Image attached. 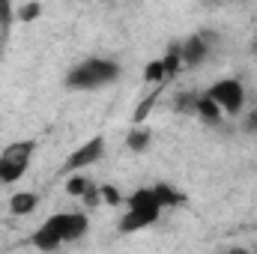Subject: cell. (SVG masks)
Listing matches in <instances>:
<instances>
[{
  "label": "cell",
  "mask_w": 257,
  "mask_h": 254,
  "mask_svg": "<svg viewBox=\"0 0 257 254\" xmlns=\"http://www.w3.org/2000/svg\"><path fill=\"white\" fill-rule=\"evenodd\" d=\"M162 209H165V203H162L156 186H153V189L132 191L128 206H126V215L120 218V233H135V230H144V227L156 224L159 215H162Z\"/></svg>",
  "instance_id": "3957f363"
},
{
  "label": "cell",
  "mask_w": 257,
  "mask_h": 254,
  "mask_svg": "<svg viewBox=\"0 0 257 254\" xmlns=\"http://www.w3.org/2000/svg\"><path fill=\"white\" fill-rule=\"evenodd\" d=\"M150 141H153V132L144 129L141 123H135V129L128 132V138H126V147L132 153H144V150L150 147Z\"/></svg>",
  "instance_id": "8fae6325"
},
{
  "label": "cell",
  "mask_w": 257,
  "mask_h": 254,
  "mask_svg": "<svg viewBox=\"0 0 257 254\" xmlns=\"http://www.w3.org/2000/svg\"><path fill=\"white\" fill-rule=\"evenodd\" d=\"M194 114L203 120V123H209V126H218L221 120H224V111L215 105V99H209L206 93L203 96H197V102H194Z\"/></svg>",
  "instance_id": "9c48e42d"
},
{
  "label": "cell",
  "mask_w": 257,
  "mask_h": 254,
  "mask_svg": "<svg viewBox=\"0 0 257 254\" xmlns=\"http://www.w3.org/2000/svg\"><path fill=\"white\" fill-rule=\"evenodd\" d=\"M87 227H90V218L84 212H57V215H51L39 224V230L33 233L30 242L39 251H57L69 242L81 239L87 233Z\"/></svg>",
  "instance_id": "6da1fadb"
},
{
  "label": "cell",
  "mask_w": 257,
  "mask_h": 254,
  "mask_svg": "<svg viewBox=\"0 0 257 254\" xmlns=\"http://www.w3.org/2000/svg\"><path fill=\"white\" fill-rule=\"evenodd\" d=\"M251 51H254V54H257V39H254V45H251Z\"/></svg>",
  "instance_id": "7402d4cb"
},
{
  "label": "cell",
  "mask_w": 257,
  "mask_h": 254,
  "mask_svg": "<svg viewBox=\"0 0 257 254\" xmlns=\"http://www.w3.org/2000/svg\"><path fill=\"white\" fill-rule=\"evenodd\" d=\"M36 153V144L33 141H12L9 147L0 150V183H18L27 168H30V159Z\"/></svg>",
  "instance_id": "277c9868"
},
{
  "label": "cell",
  "mask_w": 257,
  "mask_h": 254,
  "mask_svg": "<svg viewBox=\"0 0 257 254\" xmlns=\"http://www.w3.org/2000/svg\"><path fill=\"white\" fill-rule=\"evenodd\" d=\"M162 63H165V75H168V78H174V75L183 69V54H180V45H177V42L168 48V54L162 57Z\"/></svg>",
  "instance_id": "5bb4252c"
},
{
  "label": "cell",
  "mask_w": 257,
  "mask_h": 254,
  "mask_svg": "<svg viewBox=\"0 0 257 254\" xmlns=\"http://www.w3.org/2000/svg\"><path fill=\"white\" fill-rule=\"evenodd\" d=\"M144 81L153 84V87H156V84H165V81H168V75H165V63H162V60L147 63L144 66Z\"/></svg>",
  "instance_id": "2e32d148"
},
{
  "label": "cell",
  "mask_w": 257,
  "mask_h": 254,
  "mask_svg": "<svg viewBox=\"0 0 257 254\" xmlns=\"http://www.w3.org/2000/svg\"><path fill=\"white\" fill-rule=\"evenodd\" d=\"M206 96L215 99V105H218L224 114H239L242 105H245V87H242V81H236V78H221V81H215V84L206 90Z\"/></svg>",
  "instance_id": "5b68a950"
},
{
  "label": "cell",
  "mask_w": 257,
  "mask_h": 254,
  "mask_svg": "<svg viewBox=\"0 0 257 254\" xmlns=\"http://www.w3.org/2000/svg\"><path fill=\"white\" fill-rule=\"evenodd\" d=\"M36 206H39V194H33V191H18V194L9 197V212L12 215H30Z\"/></svg>",
  "instance_id": "30bf717a"
},
{
  "label": "cell",
  "mask_w": 257,
  "mask_h": 254,
  "mask_svg": "<svg viewBox=\"0 0 257 254\" xmlns=\"http://www.w3.org/2000/svg\"><path fill=\"white\" fill-rule=\"evenodd\" d=\"M245 132H257V108L248 111V117H245Z\"/></svg>",
  "instance_id": "ffe728a7"
},
{
  "label": "cell",
  "mask_w": 257,
  "mask_h": 254,
  "mask_svg": "<svg viewBox=\"0 0 257 254\" xmlns=\"http://www.w3.org/2000/svg\"><path fill=\"white\" fill-rule=\"evenodd\" d=\"M194 102H197V93H183L174 99V111L180 114H194Z\"/></svg>",
  "instance_id": "e0dca14e"
},
{
  "label": "cell",
  "mask_w": 257,
  "mask_h": 254,
  "mask_svg": "<svg viewBox=\"0 0 257 254\" xmlns=\"http://www.w3.org/2000/svg\"><path fill=\"white\" fill-rule=\"evenodd\" d=\"M123 75V69L117 60L108 57H87L81 63H75L66 75V87L69 90H102L108 84H114Z\"/></svg>",
  "instance_id": "7a4b0ae2"
},
{
  "label": "cell",
  "mask_w": 257,
  "mask_h": 254,
  "mask_svg": "<svg viewBox=\"0 0 257 254\" xmlns=\"http://www.w3.org/2000/svg\"><path fill=\"white\" fill-rule=\"evenodd\" d=\"M209 3H233V0H209Z\"/></svg>",
  "instance_id": "44dd1931"
},
{
  "label": "cell",
  "mask_w": 257,
  "mask_h": 254,
  "mask_svg": "<svg viewBox=\"0 0 257 254\" xmlns=\"http://www.w3.org/2000/svg\"><path fill=\"white\" fill-rule=\"evenodd\" d=\"M15 21V9H12V0H0V51H3V42L9 36V27Z\"/></svg>",
  "instance_id": "7c38bea8"
},
{
  "label": "cell",
  "mask_w": 257,
  "mask_h": 254,
  "mask_svg": "<svg viewBox=\"0 0 257 254\" xmlns=\"http://www.w3.org/2000/svg\"><path fill=\"white\" fill-rule=\"evenodd\" d=\"M66 191H69L72 197H81V200H87L90 206H93V203H96V197H99V191L93 189V183H90V180H87L81 171L69 177V183H66Z\"/></svg>",
  "instance_id": "ba28073f"
},
{
  "label": "cell",
  "mask_w": 257,
  "mask_h": 254,
  "mask_svg": "<svg viewBox=\"0 0 257 254\" xmlns=\"http://www.w3.org/2000/svg\"><path fill=\"white\" fill-rule=\"evenodd\" d=\"M99 197H105L108 203H120V194H117L114 186H102V189H99Z\"/></svg>",
  "instance_id": "d6986e66"
},
{
  "label": "cell",
  "mask_w": 257,
  "mask_h": 254,
  "mask_svg": "<svg viewBox=\"0 0 257 254\" xmlns=\"http://www.w3.org/2000/svg\"><path fill=\"white\" fill-rule=\"evenodd\" d=\"M215 42H218V33H215V30H197V33H192L189 39H183V42H180L183 69H194V66H200L206 57H209V51H212Z\"/></svg>",
  "instance_id": "8992f818"
},
{
  "label": "cell",
  "mask_w": 257,
  "mask_h": 254,
  "mask_svg": "<svg viewBox=\"0 0 257 254\" xmlns=\"http://www.w3.org/2000/svg\"><path fill=\"white\" fill-rule=\"evenodd\" d=\"M102 153H105V138H102V135H96V138L84 141L78 150H72V153H69V159L63 162V171H66V174H78V171H84V168L96 165V162L102 159Z\"/></svg>",
  "instance_id": "52a82bcc"
},
{
  "label": "cell",
  "mask_w": 257,
  "mask_h": 254,
  "mask_svg": "<svg viewBox=\"0 0 257 254\" xmlns=\"http://www.w3.org/2000/svg\"><path fill=\"white\" fill-rule=\"evenodd\" d=\"M156 191H159V197H162V203H165V209L168 206H183L186 203V194L177 189H171L168 183H156Z\"/></svg>",
  "instance_id": "4fadbf2b"
},
{
  "label": "cell",
  "mask_w": 257,
  "mask_h": 254,
  "mask_svg": "<svg viewBox=\"0 0 257 254\" xmlns=\"http://www.w3.org/2000/svg\"><path fill=\"white\" fill-rule=\"evenodd\" d=\"M39 12H42V6L33 0V3H27V6H21L15 15H18V21H33V18H39Z\"/></svg>",
  "instance_id": "ac0fdd59"
},
{
  "label": "cell",
  "mask_w": 257,
  "mask_h": 254,
  "mask_svg": "<svg viewBox=\"0 0 257 254\" xmlns=\"http://www.w3.org/2000/svg\"><path fill=\"white\" fill-rule=\"evenodd\" d=\"M159 93H162V84H156V90H153L141 105H138V111H135V123H144V120L150 117V111H153V108H156V102H159Z\"/></svg>",
  "instance_id": "9a60e30c"
}]
</instances>
